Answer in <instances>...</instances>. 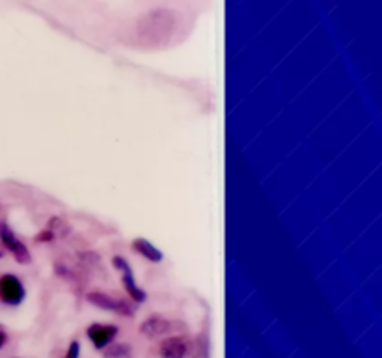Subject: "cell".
<instances>
[{
	"instance_id": "6da1fadb",
	"label": "cell",
	"mask_w": 382,
	"mask_h": 358,
	"mask_svg": "<svg viewBox=\"0 0 382 358\" xmlns=\"http://www.w3.org/2000/svg\"><path fill=\"white\" fill-rule=\"evenodd\" d=\"M138 39L147 47L166 45L175 32V17L170 10H157L147 13L138 23Z\"/></svg>"
},
{
	"instance_id": "7a4b0ae2",
	"label": "cell",
	"mask_w": 382,
	"mask_h": 358,
	"mask_svg": "<svg viewBox=\"0 0 382 358\" xmlns=\"http://www.w3.org/2000/svg\"><path fill=\"white\" fill-rule=\"evenodd\" d=\"M0 245H2L4 250H8V252L11 254V258L16 259L17 264L28 265L32 261V254L30 250H28V247L19 239V235L11 230L8 222H0Z\"/></svg>"
},
{
	"instance_id": "3957f363",
	"label": "cell",
	"mask_w": 382,
	"mask_h": 358,
	"mask_svg": "<svg viewBox=\"0 0 382 358\" xmlns=\"http://www.w3.org/2000/svg\"><path fill=\"white\" fill-rule=\"evenodd\" d=\"M183 328L185 323L173 321V319L163 316H152L140 323V334L147 340H159L168 334H173L175 331H183Z\"/></svg>"
},
{
	"instance_id": "277c9868",
	"label": "cell",
	"mask_w": 382,
	"mask_h": 358,
	"mask_svg": "<svg viewBox=\"0 0 382 358\" xmlns=\"http://www.w3.org/2000/svg\"><path fill=\"white\" fill-rule=\"evenodd\" d=\"M86 300L90 304H94L95 308H99V310L112 311V314H118V316L123 317L135 316V308L127 300L112 297L109 293H103V291H90V293H86Z\"/></svg>"
},
{
	"instance_id": "5b68a950",
	"label": "cell",
	"mask_w": 382,
	"mask_h": 358,
	"mask_svg": "<svg viewBox=\"0 0 382 358\" xmlns=\"http://www.w3.org/2000/svg\"><path fill=\"white\" fill-rule=\"evenodd\" d=\"M112 265H114L116 271L120 273L121 284H123V288H125L129 299L135 300V302H146L147 293L142 290L140 285H138V282H137V278H135V273H133V268H131V265H129V261H127L125 258H121V256H114V258H112Z\"/></svg>"
},
{
	"instance_id": "8992f818",
	"label": "cell",
	"mask_w": 382,
	"mask_h": 358,
	"mask_svg": "<svg viewBox=\"0 0 382 358\" xmlns=\"http://www.w3.org/2000/svg\"><path fill=\"white\" fill-rule=\"evenodd\" d=\"M27 297L25 284L11 273L0 274V302L6 306H19Z\"/></svg>"
},
{
	"instance_id": "52a82bcc",
	"label": "cell",
	"mask_w": 382,
	"mask_h": 358,
	"mask_svg": "<svg viewBox=\"0 0 382 358\" xmlns=\"http://www.w3.org/2000/svg\"><path fill=\"white\" fill-rule=\"evenodd\" d=\"M190 342L185 336H168L159 343L161 358H187Z\"/></svg>"
},
{
	"instance_id": "ba28073f",
	"label": "cell",
	"mask_w": 382,
	"mask_h": 358,
	"mask_svg": "<svg viewBox=\"0 0 382 358\" xmlns=\"http://www.w3.org/2000/svg\"><path fill=\"white\" fill-rule=\"evenodd\" d=\"M86 336L95 349H105L118 336V327L109 323H94L86 331Z\"/></svg>"
},
{
	"instance_id": "9c48e42d",
	"label": "cell",
	"mask_w": 382,
	"mask_h": 358,
	"mask_svg": "<svg viewBox=\"0 0 382 358\" xmlns=\"http://www.w3.org/2000/svg\"><path fill=\"white\" fill-rule=\"evenodd\" d=\"M54 271L60 278L68 280V282H77L82 276V265L79 264V259H75L73 256H60L54 261Z\"/></svg>"
},
{
	"instance_id": "30bf717a",
	"label": "cell",
	"mask_w": 382,
	"mask_h": 358,
	"mask_svg": "<svg viewBox=\"0 0 382 358\" xmlns=\"http://www.w3.org/2000/svg\"><path fill=\"white\" fill-rule=\"evenodd\" d=\"M68 233V224L60 218V216H53L51 221L47 222V228L39 232L36 235L37 242H54L56 239L63 237Z\"/></svg>"
},
{
	"instance_id": "8fae6325",
	"label": "cell",
	"mask_w": 382,
	"mask_h": 358,
	"mask_svg": "<svg viewBox=\"0 0 382 358\" xmlns=\"http://www.w3.org/2000/svg\"><path fill=\"white\" fill-rule=\"evenodd\" d=\"M131 248L135 250V252L138 254V256H142V258H146L147 261H152V264H161L163 261V252L159 250L155 245H152V242L147 241V239H135L131 245Z\"/></svg>"
},
{
	"instance_id": "7c38bea8",
	"label": "cell",
	"mask_w": 382,
	"mask_h": 358,
	"mask_svg": "<svg viewBox=\"0 0 382 358\" xmlns=\"http://www.w3.org/2000/svg\"><path fill=\"white\" fill-rule=\"evenodd\" d=\"M80 357V343L75 340V342L69 343L68 351H66V357L63 358H79Z\"/></svg>"
},
{
	"instance_id": "4fadbf2b",
	"label": "cell",
	"mask_w": 382,
	"mask_h": 358,
	"mask_svg": "<svg viewBox=\"0 0 382 358\" xmlns=\"http://www.w3.org/2000/svg\"><path fill=\"white\" fill-rule=\"evenodd\" d=\"M6 343H8V334H6L4 328H0V349L4 347Z\"/></svg>"
},
{
	"instance_id": "5bb4252c",
	"label": "cell",
	"mask_w": 382,
	"mask_h": 358,
	"mask_svg": "<svg viewBox=\"0 0 382 358\" xmlns=\"http://www.w3.org/2000/svg\"><path fill=\"white\" fill-rule=\"evenodd\" d=\"M4 258V248H2V245H0V259Z\"/></svg>"
},
{
	"instance_id": "9a60e30c",
	"label": "cell",
	"mask_w": 382,
	"mask_h": 358,
	"mask_svg": "<svg viewBox=\"0 0 382 358\" xmlns=\"http://www.w3.org/2000/svg\"><path fill=\"white\" fill-rule=\"evenodd\" d=\"M0 213H2V204H0Z\"/></svg>"
},
{
	"instance_id": "2e32d148",
	"label": "cell",
	"mask_w": 382,
	"mask_h": 358,
	"mask_svg": "<svg viewBox=\"0 0 382 358\" xmlns=\"http://www.w3.org/2000/svg\"><path fill=\"white\" fill-rule=\"evenodd\" d=\"M11 358H19V357H11Z\"/></svg>"
}]
</instances>
